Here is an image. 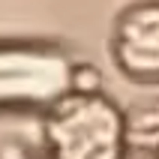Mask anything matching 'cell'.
Wrapping results in <instances>:
<instances>
[{
	"label": "cell",
	"instance_id": "6da1fadb",
	"mask_svg": "<svg viewBox=\"0 0 159 159\" xmlns=\"http://www.w3.org/2000/svg\"><path fill=\"white\" fill-rule=\"evenodd\" d=\"M45 147L51 159H120L123 114L99 93H69L45 117Z\"/></svg>",
	"mask_w": 159,
	"mask_h": 159
},
{
	"label": "cell",
	"instance_id": "7a4b0ae2",
	"mask_svg": "<svg viewBox=\"0 0 159 159\" xmlns=\"http://www.w3.org/2000/svg\"><path fill=\"white\" fill-rule=\"evenodd\" d=\"M114 57L126 75L138 81L159 78V9L156 3H138L117 18Z\"/></svg>",
	"mask_w": 159,
	"mask_h": 159
},
{
	"label": "cell",
	"instance_id": "3957f363",
	"mask_svg": "<svg viewBox=\"0 0 159 159\" xmlns=\"http://www.w3.org/2000/svg\"><path fill=\"white\" fill-rule=\"evenodd\" d=\"M72 87L75 93H99V72L93 66H78L72 72Z\"/></svg>",
	"mask_w": 159,
	"mask_h": 159
},
{
	"label": "cell",
	"instance_id": "277c9868",
	"mask_svg": "<svg viewBox=\"0 0 159 159\" xmlns=\"http://www.w3.org/2000/svg\"><path fill=\"white\" fill-rule=\"evenodd\" d=\"M120 159H156V153H147V150H126Z\"/></svg>",
	"mask_w": 159,
	"mask_h": 159
},
{
	"label": "cell",
	"instance_id": "5b68a950",
	"mask_svg": "<svg viewBox=\"0 0 159 159\" xmlns=\"http://www.w3.org/2000/svg\"><path fill=\"white\" fill-rule=\"evenodd\" d=\"M18 159H33V156H18Z\"/></svg>",
	"mask_w": 159,
	"mask_h": 159
}]
</instances>
